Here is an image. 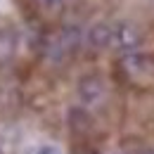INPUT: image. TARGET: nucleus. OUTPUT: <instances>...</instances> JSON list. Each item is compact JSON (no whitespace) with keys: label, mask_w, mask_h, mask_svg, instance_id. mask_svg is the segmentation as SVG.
Wrapping results in <instances>:
<instances>
[{"label":"nucleus","mask_w":154,"mask_h":154,"mask_svg":"<svg viewBox=\"0 0 154 154\" xmlns=\"http://www.w3.org/2000/svg\"><path fill=\"white\" fill-rule=\"evenodd\" d=\"M142 43V33L135 24H128V21H121V24H114V38H112V45L123 50V52H133L140 48Z\"/></svg>","instance_id":"f03ea898"},{"label":"nucleus","mask_w":154,"mask_h":154,"mask_svg":"<svg viewBox=\"0 0 154 154\" xmlns=\"http://www.w3.org/2000/svg\"><path fill=\"white\" fill-rule=\"evenodd\" d=\"M78 43H81V31L76 26H64L55 33L45 36V55L55 62H62L64 57H69L71 52H76Z\"/></svg>","instance_id":"f257e3e1"},{"label":"nucleus","mask_w":154,"mask_h":154,"mask_svg":"<svg viewBox=\"0 0 154 154\" xmlns=\"http://www.w3.org/2000/svg\"><path fill=\"white\" fill-rule=\"evenodd\" d=\"M114 38V24H107V21H97L88 29V43L97 48V50H104L112 45Z\"/></svg>","instance_id":"423d86ee"},{"label":"nucleus","mask_w":154,"mask_h":154,"mask_svg":"<svg viewBox=\"0 0 154 154\" xmlns=\"http://www.w3.org/2000/svg\"><path fill=\"white\" fill-rule=\"evenodd\" d=\"M71 154H100L97 149H93L90 145H76L74 149H71Z\"/></svg>","instance_id":"9d476101"},{"label":"nucleus","mask_w":154,"mask_h":154,"mask_svg":"<svg viewBox=\"0 0 154 154\" xmlns=\"http://www.w3.org/2000/svg\"><path fill=\"white\" fill-rule=\"evenodd\" d=\"M0 154H2V149H0Z\"/></svg>","instance_id":"9b49d317"},{"label":"nucleus","mask_w":154,"mask_h":154,"mask_svg":"<svg viewBox=\"0 0 154 154\" xmlns=\"http://www.w3.org/2000/svg\"><path fill=\"white\" fill-rule=\"evenodd\" d=\"M66 123L76 135H88L93 131V116L85 112V107H71L66 112Z\"/></svg>","instance_id":"39448f33"},{"label":"nucleus","mask_w":154,"mask_h":154,"mask_svg":"<svg viewBox=\"0 0 154 154\" xmlns=\"http://www.w3.org/2000/svg\"><path fill=\"white\" fill-rule=\"evenodd\" d=\"M29 154H62L57 145H50V142H43V145H36Z\"/></svg>","instance_id":"1a4fd4ad"},{"label":"nucleus","mask_w":154,"mask_h":154,"mask_svg":"<svg viewBox=\"0 0 154 154\" xmlns=\"http://www.w3.org/2000/svg\"><path fill=\"white\" fill-rule=\"evenodd\" d=\"M78 95H81V100H83L85 104H95L97 100L104 95V83H102V78L95 76V74L83 76L78 81Z\"/></svg>","instance_id":"20e7f679"},{"label":"nucleus","mask_w":154,"mask_h":154,"mask_svg":"<svg viewBox=\"0 0 154 154\" xmlns=\"http://www.w3.org/2000/svg\"><path fill=\"white\" fill-rule=\"evenodd\" d=\"M66 0H33V7L43 14H59Z\"/></svg>","instance_id":"6e6552de"},{"label":"nucleus","mask_w":154,"mask_h":154,"mask_svg":"<svg viewBox=\"0 0 154 154\" xmlns=\"http://www.w3.org/2000/svg\"><path fill=\"white\" fill-rule=\"evenodd\" d=\"M14 48H17L14 33H12L10 29H0V62H5V59L12 57Z\"/></svg>","instance_id":"0eeeda50"},{"label":"nucleus","mask_w":154,"mask_h":154,"mask_svg":"<svg viewBox=\"0 0 154 154\" xmlns=\"http://www.w3.org/2000/svg\"><path fill=\"white\" fill-rule=\"evenodd\" d=\"M152 69H154L152 59L145 57V55H137L135 50L133 52H126V57H121V62H119V71L128 78H140L145 74H149Z\"/></svg>","instance_id":"7ed1b4c3"}]
</instances>
